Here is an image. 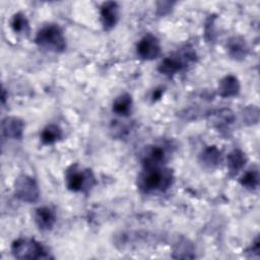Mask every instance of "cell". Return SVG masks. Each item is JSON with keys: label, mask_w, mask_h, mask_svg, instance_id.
<instances>
[{"label": "cell", "mask_w": 260, "mask_h": 260, "mask_svg": "<svg viewBox=\"0 0 260 260\" xmlns=\"http://www.w3.org/2000/svg\"><path fill=\"white\" fill-rule=\"evenodd\" d=\"M230 55L235 59H242L246 56L247 47L245 42L240 38H233L228 45Z\"/></svg>", "instance_id": "cell-14"}, {"label": "cell", "mask_w": 260, "mask_h": 260, "mask_svg": "<svg viewBox=\"0 0 260 260\" xmlns=\"http://www.w3.org/2000/svg\"><path fill=\"white\" fill-rule=\"evenodd\" d=\"M14 192L15 196L19 200L27 203L36 202L40 195L39 187L35 179L25 175H22L16 179Z\"/></svg>", "instance_id": "cell-5"}, {"label": "cell", "mask_w": 260, "mask_h": 260, "mask_svg": "<svg viewBox=\"0 0 260 260\" xmlns=\"http://www.w3.org/2000/svg\"><path fill=\"white\" fill-rule=\"evenodd\" d=\"M201 157H202V161L206 166L213 167L218 164V160L220 159V152L215 146H210L205 149Z\"/></svg>", "instance_id": "cell-18"}, {"label": "cell", "mask_w": 260, "mask_h": 260, "mask_svg": "<svg viewBox=\"0 0 260 260\" xmlns=\"http://www.w3.org/2000/svg\"><path fill=\"white\" fill-rule=\"evenodd\" d=\"M245 162H246L245 154L239 149L233 150L228 156V166L230 171L233 173H237L238 171H240L244 167Z\"/></svg>", "instance_id": "cell-16"}, {"label": "cell", "mask_w": 260, "mask_h": 260, "mask_svg": "<svg viewBox=\"0 0 260 260\" xmlns=\"http://www.w3.org/2000/svg\"><path fill=\"white\" fill-rule=\"evenodd\" d=\"M138 55L145 60H152L160 53V45L158 40L152 35L144 36L137 45Z\"/></svg>", "instance_id": "cell-7"}, {"label": "cell", "mask_w": 260, "mask_h": 260, "mask_svg": "<svg viewBox=\"0 0 260 260\" xmlns=\"http://www.w3.org/2000/svg\"><path fill=\"white\" fill-rule=\"evenodd\" d=\"M36 43L40 48L52 52H62L66 48L65 38L59 26L49 24L39 30L36 37Z\"/></svg>", "instance_id": "cell-2"}, {"label": "cell", "mask_w": 260, "mask_h": 260, "mask_svg": "<svg viewBox=\"0 0 260 260\" xmlns=\"http://www.w3.org/2000/svg\"><path fill=\"white\" fill-rule=\"evenodd\" d=\"M35 220L39 229L42 231L51 230L56 221V216L54 211L49 207H39L36 209Z\"/></svg>", "instance_id": "cell-10"}, {"label": "cell", "mask_w": 260, "mask_h": 260, "mask_svg": "<svg viewBox=\"0 0 260 260\" xmlns=\"http://www.w3.org/2000/svg\"><path fill=\"white\" fill-rule=\"evenodd\" d=\"M11 27L15 32H27L28 31V21L22 13L18 12L13 15L11 19Z\"/></svg>", "instance_id": "cell-17"}, {"label": "cell", "mask_w": 260, "mask_h": 260, "mask_svg": "<svg viewBox=\"0 0 260 260\" xmlns=\"http://www.w3.org/2000/svg\"><path fill=\"white\" fill-rule=\"evenodd\" d=\"M93 176L90 171L88 170H77L76 167H72L68 170L66 175V183L67 187L71 191H82L84 189L90 188L91 184L93 183Z\"/></svg>", "instance_id": "cell-6"}, {"label": "cell", "mask_w": 260, "mask_h": 260, "mask_svg": "<svg viewBox=\"0 0 260 260\" xmlns=\"http://www.w3.org/2000/svg\"><path fill=\"white\" fill-rule=\"evenodd\" d=\"M23 122L16 117H7L2 121V134L4 137L20 139L23 134Z\"/></svg>", "instance_id": "cell-9"}, {"label": "cell", "mask_w": 260, "mask_h": 260, "mask_svg": "<svg viewBox=\"0 0 260 260\" xmlns=\"http://www.w3.org/2000/svg\"><path fill=\"white\" fill-rule=\"evenodd\" d=\"M119 17V6L116 2H105L101 7V20L105 29L115 26Z\"/></svg>", "instance_id": "cell-8"}, {"label": "cell", "mask_w": 260, "mask_h": 260, "mask_svg": "<svg viewBox=\"0 0 260 260\" xmlns=\"http://www.w3.org/2000/svg\"><path fill=\"white\" fill-rule=\"evenodd\" d=\"M173 181L172 172L160 166L144 167L143 172L139 176V188L145 192L150 193L154 191H164L168 189Z\"/></svg>", "instance_id": "cell-1"}, {"label": "cell", "mask_w": 260, "mask_h": 260, "mask_svg": "<svg viewBox=\"0 0 260 260\" xmlns=\"http://www.w3.org/2000/svg\"><path fill=\"white\" fill-rule=\"evenodd\" d=\"M62 137V130L59 126L51 124L48 125L41 134V139L45 144H52Z\"/></svg>", "instance_id": "cell-15"}, {"label": "cell", "mask_w": 260, "mask_h": 260, "mask_svg": "<svg viewBox=\"0 0 260 260\" xmlns=\"http://www.w3.org/2000/svg\"><path fill=\"white\" fill-rule=\"evenodd\" d=\"M240 90V83L233 75L223 77L218 84V93L223 98H230L238 94Z\"/></svg>", "instance_id": "cell-11"}, {"label": "cell", "mask_w": 260, "mask_h": 260, "mask_svg": "<svg viewBox=\"0 0 260 260\" xmlns=\"http://www.w3.org/2000/svg\"><path fill=\"white\" fill-rule=\"evenodd\" d=\"M161 93H162L161 88H157V89H155V90L153 91V94H152V100H153V101L158 100V99L161 96Z\"/></svg>", "instance_id": "cell-20"}, {"label": "cell", "mask_w": 260, "mask_h": 260, "mask_svg": "<svg viewBox=\"0 0 260 260\" xmlns=\"http://www.w3.org/2000/svg\"><path fill=\"white\" fill-rule=\"evenodd\" d=\"M12 254L17 259H49L51 258L45 247L31 239H18L11 246Z\"/></svg>", "instance_id": "cell-3"}, {"label": "cell", "mask_w": 260, "mask_h": 260, "mask_svg": "<svg viewBox=\"0 0 260 260\" xmlns=\"http://www.w3.org/2000/svg\"><path fill=\"white\" fill-rule=\"evenodd\" d=\"M131 106H132L131 96L128 93H123L115 100L113 104V111L120 116H127L131 111Z\"/></svg>", "instance_id": "cell-13"}, {"label": "cell", "mask_w": 260, "mask_h": 260, "mask_svg": "<svg viewBox=\"0 0 260 260\" xmlns=\"http://www.w3.org/2000/svg\"><path fill=\"white\" fill-rule=\"evenodd\" d=\"M195 52L191 48H185L165 58L158 66V71L166 75H172L184 69L189 63L195 61Z\"/></svg>", "instance_id": "cell-4"}, {"label": "cell", "mask_w": 260, "mask_h": 260, "mask_svg": "<svg viewBox=\"0 0 260 260\" xmlns=\"http://www.w3.org/2000/svg\"><path fill=\"white\" fill-rule=\"evenodd\" d=\"M165 160V150L159 146H153L144 156L143 166L144 167H152V166H160Z\"/></svg>", "instance_id": "cell-12"}, {"label": "cell", "mask_w": 260, "mask_h": 260, "mask_svg": "<svg viewBox=\"0 0 260 260\" xmlns=\"http://www.w3.org/2000/svg\"><path fill=\"white\" fill-rule=\"evenodd\" d=\"M258 181H259V177H258L257 171L246 172L240 180L241 184L248 189H255L258 186Z\"/></svg>", "instance_id": "cell-19"}]
</instances>
